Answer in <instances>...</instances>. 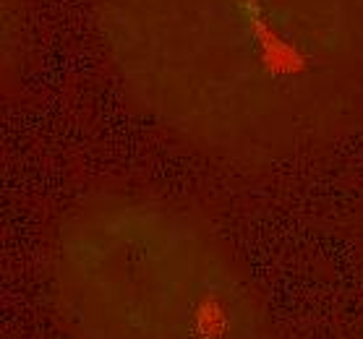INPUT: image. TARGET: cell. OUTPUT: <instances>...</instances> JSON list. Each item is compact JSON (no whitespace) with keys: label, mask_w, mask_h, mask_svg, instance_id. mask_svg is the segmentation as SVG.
<instances>
[{"label":"cell","mask_w":363,"mask_h":339,"mask_svg":"<svg viewBox=\"0 0 363 339\" xmlns=\"http://www.w3.org/2000/svg\"><path fill=\"white\" fill-rule=\"evenodd\" d=\"M141 115L230 165L293 162L363 123V0H91Z\"/></svg>","instance_id":"obj_1"},{"label":"cell","mask_w":363,"mask_h":339,"mask_svg":"<svg viewBox=\"0 0 363 339\" xmlns=\"http://www.w3.org/2000/svg\"><path fill=\"white\" fill-rule=\"evenodd\" d=\"M50 298L68 339H272L264 289L215 224L141 190H91L58 217Z\"/></svg>","instance_id":"obj_2"}]
</instances>
